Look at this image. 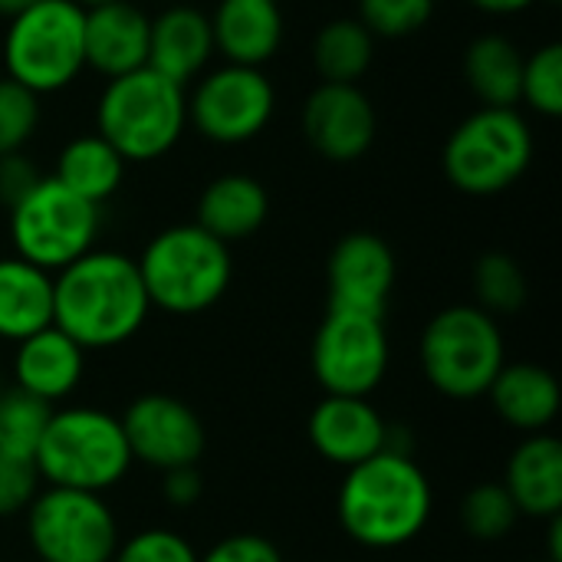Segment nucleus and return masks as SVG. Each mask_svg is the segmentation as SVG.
I'll return each mask as SVG.
<instances>
[{
  "label": "nucleus",
  "instance_id": "16",
  "mask_svg": "<svg viewBox=\"0 0 562 562\" xmlns=\"http://www.w3.org/2000/svg\"><path fill=\"white\" fill-rule=\"evenodd\" d=\"M310 445L339 468H356L389 448V422L369 398L326 395L310 415Z\"/></svg>",
  "mask_w": 562,
  "mask_h": 562
},
{
  "label": "nucleus",
  "instance_id": "23",
  "mask_svg": "<svg viewBox=\"0 0 562 562\" xmlns=\"http://www.w3.org/2000/svg\"><path fill=\"white\" fill-rule=\"evenodd\" d=\"M487 395L501 422L527 435L547 431L560 415V382L550 369L533 362L504 366Z\"/></svg>",
  "mask_w": 562,
  "mask_h": 562
},
{
  "label": "nucleus",
  "instance_id": "35",
  "mask_svg": "<svg viewBox=\"0 0 562 562\" xmlns=\"http://www.w3.org/2000/svg\"><path fill=\"white\" fill-rule=\"evenodd\" d=\"M40 491H43V481L33 461L0 454V517L26 514Z\"/></svg>",
  "mask_w": 562,
  "mask_h": 562
},
{
  "label": "nucleus",
  "instance_id": "44",
  "mask_svg": "<svg viewBox=\"0 0 562 562\" xmlns=\"http://www.w3.org/2000/svg\"><path fill=\"white\" fill-rule=\"evenodd\" d=\"M0 392H3V389H0Z\"/></svg>",
  "mask_w": 562,
  "mask_h": 562
},
{
  "label": "nucleus",
  "instance_id": "9",
  "mask_svg": "<svg viewBox=\"0 0 562 562\" xmlns=\"http://www.w3.org/2000/svg\"><path fill=\"white\" fill-rule=\"evenodd\" d=\"M102 211L63 188L53 175H43L10 207V244L13 254L36 263L46 273H59L99 240Z\"/></svg>",
  "mask_w": 562,
  "mask_h": 562
},
{
  "label": "nucleus",
  "instance_id": "24",
  "mask_svg": "<svg viewBox=\"0 0 562 562\" xmlns=\"http://www.w3.org/2000/svg\"><path fill=\"white\" fill-rule=\"evenodd\" d=\"M53 326V273L23 257H0V342H23Z\"/></svg>",
  "mask_w": 562,
  "mask_h": 562
},
{
  "label": "nucleus",
  "instance_id": "42",
  "mask_svg": "<svg viewBox=\"0 0 562 562\" xmlns=\"http://www.w3.org/2000/svg\"><path fill=\"white\" fill-rule=\"evenodd\" d=\"M72 3H79L82 10H92V7H102V3H112V0H72Z\"/></svg>",
  "mask_w": 562,
  "mask_h": 562
},
{
  "label": "nucleus",
  "instance_id": "29",
  "mask_svg": "<svg viewBox=\"0 0 562 562\" xmlns=\"http://www.w3.org/2000/svg\"><path fill=\"white\" fill-rule=\"evenodd\" d=\"M474 296L491 316L517 313L527 303V277L510 254H484L474 263Z\"/></svg>",
  "mask_w": 562,
  "mask_h": 562
},
{
  "label": "nucleus",
  "instance_id": "26",
  "mask_svg": "<svg viewBox=\"0 0 562 562\" xmlns=\"http://www.w3.org/2000/svg\"><path fill=\"white\" fill-rule=\"evenodd\" d=\"M464 76L481 105L517 109L520 79H524V53L514 40L501 33L477 36L464 53Z\"/></svg>",
  "mask_w": 562,
  "mask_h": 562
},
{
  "label": "nucleus",
  "instance_id": "17",
  "mask_svg": "<svg viewBox=\"0 0 562 562\" xmlns=\"http://www.w3.org/2000/svg\"><path fill=\"white\" fill-rule=\"evenodd\" d=\"M214 56L211 16L191 3H168L148 26V63L155 72L184 86L194 82Z\"/></svg>",
  "mask_w": 562,
  "mask_h": 562
},
{
  "label": "nucleus",
  "instance_id": "5",
  "mask_svg": "<svg viewBox=\"0 0 562 562\" xmlns=\"http://www.w3.org/2000/svg\"><path fill=\"white\" fill-rule=\"evenodd\" d=\"M46 487L105 494L119 487L132 468L122 422L92 405L53 408L33 458Z\"/></svg>",
  "mask_w": 562,
  "mask_h": 562
},
{
  "label": "nucleus",
  "instance_id": "36",
  "mask_svg": "<svg viewBox=\"0 0 562 562\" xmlns=\"http://www.w3.org/2000/svg\"><path fill=\"white\" fill-rule=\"evenodd\" d=\"M201 562H283L280 550L273 547V540L260 537V533H231L224 540H217Z\"/></svg>",
  "mask_w": 562,
  "mask_h": 562
},
{
  "label": "nucleus",
  "instance_id": "43",
  "mask_svg": "<svg viewBox=\"0 0 562 562\" xmlns=\"http://www.w3.org/2000/svg\"><path fill=\"white\" fill-rule=\"evenodd\" d=\"M550 3H557V0H550Z\"/></svg>",
  "mask_w": 562,
  "mask_h": 562
},
{
  "label": "nucleus",
  "instance_id": "46",
  "mask_svg": "<svg viewBox=\"0 0 562 562\" xmlns=\"http://www.w3.org/2000/svg\"><path fill=\"white\" fill-rule=\"evenodd\" d=\"M543 562H547V560H543Z\"/></svg>",
  "mask_w": 562,
  "mask_h": 562
},
{
  "label": "nucleus",
  "instance_id": "37",
  "mask_svg": "<svg viewBox=\"0 0 562 562\" xmlns=\"http://www.w3.org/2000/svg\"><path fill=\"white\" fill-rule=\"evenodd\" d=\"M43 175L36 171V165L23 155V151H13V155H3L0 158V204L10 211Z\"/></svg>",
  "mask_w": 562,
  "mask_h": 562
},
{
  "label": "nucleus",
  "instance_id": "28",
  "mask_svg": "<svg viewBox=\"0 0 562 562\" xmlns=\"http://www.w3.org/2000/svg\"><path fill=\"white\" fill-rule=\"evenodd\" d=\"M49 415H53V405L20 389L0 392V454L33 461L40 438L49 425Z\"/></svg>",
  "mask_w": 562,
  "mask_h": 562
},
{
  "label": "nucleus",
  "instance_id": "39",
  "mask_svg": "<svg viewBox=\"0 0 562 562\" xmlns=\"http://www.w3.org/2000/svg\"><path fill=\"white\" fill-rule=\"evenodd\" d=\"M468 3L484 10V13H494V16H510V13H524L537 0H468Z\"/></svg>",
  "mask_w": 562,
  "mask_h": 562
},
{
  "label": "nucleus",
  "instance_id": "20",
  "mask_svg": "<svg viewBox=\"0 0 562 562\" xmlns=\"http://www.w3.org/2000/svg\"><path fill=\"white\" fill-rule=\"evenodd\" d=\"M82 375H86V349L76 339H69L63 329L46 326L36 336L16 342L13 379L20 392L46 405H56L79 389Z\"/></svg>",
  "mask_w": 562,
  "mask_h": 562
},
{
  "label": "nucleus",
  "instance_id": "27",
  "mask_svg": "<svg viewBox=\"0 0 562 562\" xmlns=\"http://www.w3.org/2000/svg\"><path fill=\"white\" fill-rule=\"evenodd\" d=\"M375 56V36L359 16H336L313 36V66L323 82H356L369 72Z\"/></svg>",
  "mask_w": 562,
  "mask_h": 562
},
{
  "label": "nucleus",
  "instance_id": "40",
  "mask_svg": "<svg viewBox=\"0 0 562 562\" xmlns=\"http://www.w3.org/2000/svg\"><path fill=\"white\" fill-rule=\"evenodd\" d=\"M547 543H550V557H547V562H562V517H550Z\"/></svg>",
  "mask_w": 562,
  "mask_h": 562
},
{
  "label": "nucleus",
  "instance_id": "25",
  "mask_svg": "<svg viewBox=\"0 0 562 562\" xmlns=\"http://www.w3.org/2000/svg\"><path fill=\"white\" fill-rule=\"evenodd\" d=\"M125 165L128 161L99 132H92V135H76L59 148L53 178L72 194H79L82 201L102 207L122 188Z\"/></svg>",
  "mask_w": 562,
  "mask_h": 562
},
{
  "label": "nucleus",
  "instance_id": "21",
  "mask_svg": "<svg viewBox=\"0 0 562 562\" xmlns=\"http://www.w3.org/2000/svg\"><path fill=\"white\" fill-rule=\"evenodd\" d=\"M504 491L517 504L520 517H560L562 510V445L540 431L527 435L507 461Z\"/></svg>",
  "mask_w": 562,
  "mask_h": 562
},
{
  "label": "nucleus",
  "instance_id": "4",
  "mask_svg": "<svg viewBox=\"0 0 562 562\" xmlns=\"http://www.w3.org/2000/svg\"><path fill=\"white\" fill-rule=\"evenodd\" d=\"M188 128V89L168 76L142 66L135 72L105 79L95 102V132L125 161L165 158Z\"/></svg>",
  "mask_w": 562,
  "mask_h": 562
},
{
  "label": "nucleus",
  "instance_id": "13",
  "mask_svg": "<svg viewBox=\"0 0 562 562\" xmlns=\"http://www.w3.org/2000/svg\"><path fill=\"white\" fill-rule=\"evenodd\" d=\"M119 422L132 461H142L161 474L175 468H194L207 445L204 425L194 408L165 392L138 395Z\"/></svg>",
  "mask_w": 562,
  "mask_h": 562
},
{
  "label": "nucleus",
  "instance_id": "11",
  "mask_svg": "<svg viewBox=\"0 0 562 562\" xmlns=\"http://www.w3.org/2000/svg\"><path fill=\"white\" fill-rule=\"evenodd\" d=\"M392 346L385 319L356 310H329L313 336V375L326 395L369 398L389 372Z\"/></svg>",
  "mask_w": 562,
  "mask_h": 562
},
{
  "label": "nucleus",
  "instance_id": "32",
  "mask_svg": "<svg viewBox=\"0 0 562 562\" xmlns=\"http://www.w3.org/2000/svg\"><path fill=\"white\" fill-rule=\"evenodd\" d=\"M435 3L438 0H359V23L372 36L402 40L431 20Z\"/></svg>",
  "mask_w": 562,
  "mask_h": 562
},
{
  "label": "nucleus",
  "instance_id": "41",
  "mask_svg": "<svg viewBox=\"0 0 562 562\" xmlns=\"http://www.w3.org/2000/svg\"><path fill=\"white\" fill-rule=\"evenodd\" d=\"M36 0H0V16L3 20H10V16H16V13H23L26 7H33Z\"/></svg>",
  "mask_w": 562,
  "mask_h": 562
},
{
  "label": "nucleus",
  "instance_id": "22",
  "mask_svg": "<svg viewBox=\"0 0 562 562\" xmlns=\"http://www.w3.org/2000/svg\"><path fill=\"white\" fill-rule=\"evenodd\" d=\"M270 214L267 188L240 171L217 175L198 198V227H204L211 237L234 244L254 237Z\"/></svg>",
  "mask_w": 562,
  "mask_h": 562
},
{
  "label": "nucleus",
  "instance_id": "8",
  "mask_svg": "<svg viewBox=\"0 0 562 562\" xmlns=\"http://www.w3.org/2000/svg\"><path fill=\"white\" fill-rule=\"evenodd\" d=\"M422 372L448 398L471 402L487 395L507 366V346L497 319L481 306H448L422 333Z\"/></svg>",
  "mask_w": 562,
  "mask_h": 562
},
{
  "label": "nucleus",
  "instance_id": "15",
  "mask_svg": "<svg viewBox=\"0 0 562 562\" xmlns=\"http://www.w3.org/2000/svg\"><path fill=\"white\" fill-rule=\"evenodd\" d=\"M329 310H356L385 316L389 293L395 286V257L379 234H346L326 263Z\"/></svg>",
  "mask_w": 562,
  "mask_h": 562
},
{
  "label": "nucleus",
  "instance_id": "14",
  "mask_svg": "<svg viewBox=\"0 0 562 562\" xmlns=\"http://www.w3.org/2000/svg\"><path fill=\"white\" fill-rule=\"evenodd\" d=\"M303 135L323 158L356 161L379 135L375 105L356 82H319L303 102Z\"/></svg>",
  "mask_w": 562,
  "mask_h": 562
},
{
  "label": "nucleus",
  "instance_id": "7",
  "mask_svg": "<svg viewBox=\"0 0 562 562\" xmlns=\"http://www.w3.org/2000/svg\"><path fill=\"white\" fill-rule=\"evenodd\" d=\"M533 161V128L517 109L481 105L445 142V178L474 198L514 188Z\"/></svg>",
  "mask_w": 562,
  "mask_h": 562
},
{
  "label": "nucleus",
  "instance_id": "6",
  "mask_svg": "<svg viewBox=\"0 0 562 562\" xmlns=\"http://www.w3.org/2000/svg\"><path fill=\"white\" fill-rule=\"evenodd\" d=\"M3 69L40 99L69 89L86 69V10L72 0H36L10 16Z\"/></svg>",
  "mask_w": 562,
  "mask_h": 562
},
{
  "label": "nucleus",
  "instance_id": "3",
  "mask_svg": "<svg viewBox=\"0 0 562 562\" xmlns=\"http://www.w3.org/2000/svg\"><path fill=\"white\" fill-rule=\"evenodd\" d=\"M151 310L171 316H198L217 306L231 286V247L198 224L158 231L135 260Z\"/></svg>",
  "mask_w": 562,
  "mask_h": 562
},
{
  "label": "nucleus",
  "instance_id": "2",
  "mask_svg": "<svg viewBox=\"0 0 562 562\" xmlns=\"http://www.w3.org/2000/svg\"><path fill=\"white\" fill-rule=\"evenodd\" d=\"M435 491L408 451H379L346 471L336 514L346 537L369 550H398L431 520Z\"/></svg>",
  "mask_w": 562,
  "mask_h": 562
},
{
  "label": "nucleus",
  "instance_id": "31",
  "mask_svg": "<svg viewBox=\"0 0 562 562\" xmlns=\"http://www.w3.org/2000/svg\"><path fill=\"white\" fill-rule=\"evenodd\" d=\"M520 99L547 115H562V46L547 43L533 56H524V79H520Z\"/></svg>",
  "mask_w": 562,
  "mask_h": 562
},
{
  "label": "nucleus",
  "instance_id": "30",
  "mask_svg": "<svg viewBox=\"0 0 562 562\" xmlns=\"http://www.w3.org/2000/svg\"><path fill=\"white\" fill-rule=\"evenodd\" d=\"M517 520H520V510L504 491V484H477L461 504V524L481 543L504 540L517 527Z\"/></svg>",
  "mask_w": 562,
  "mask_h": 562
},
{
  "label": "nucleus",
  "instance_id": "34",
  "mask_svg": "<svg viewBox=\"0 0 562 562\" xmlns=\"http://www.w3.org/2000/svg\"><path fill=\"white\" fill-rule=\"evenodd\" d=\"M112 562H201V553L175 530L151 527L128 540H119Z\"/></svg>",
  "mask_w": 562,
  "mask_h": 562
},
{
  "label": "nucleus",
  "instance_id": "19",
  "mask_svg": "<svg viewBox=\"0 0 562 562\" xmlns=\"http://www.w3.org/2000/svg\"><path fill=\"white\" fill-rule=\"evenodd\" d=\"M151 16L132 0L86 10V66L105 79L135 72L148 63Z\"/></svg>",
  "mask_w": 562,
  "mask_h": 562
},
{
  "label": "nucleus",
  "instance_id": "18",
  "mask_svg": "<svg viewBox=\"0 0 562 562\" xmlns=\"http://www.w3.org/2000/svg\"><path fill=\"white\" fill-rule=\"evenodd\" d=\"M211 16L214 53L234 66L270 63L283 46V10L280 0H217Z\"/></svg>",
  "mask_w": 562,
  "mask_h": 562
},
{
  "label": "nucleus",
  "instance_id": "45",
  "mask_svg": "<svg viewBox=\"0 0 562 562\" xmlns=\"http://www.w3.org/2000/svg\"><path fill=\"white\" fill-rule=\"evenodd\" d=\"M175 3H178V0H175Z\"/></svg>",
  "mask_w": 562,
  "mask_h": 562
},
{
  "label": "nucleus",
  "instance_id": "38",
  "mask_svg": "<svg viewBox=\"0 0 562 562\" xmlns=\"http://www.w3.org/2000/svg\"><path fill=\"white\" fill-rule=\"evenodd\" d=\"M201 491H204V481L198 474V464L194 468H175V471H165V481H161V497L178 507V510H188L201 501Z\"/></svg>",
  "mask_w": 562,
  "mask_h": 562
},
{
  "label": "nucleus",
  "instance_id": "1",
  "mask_svg": "<svg viewBox=\"0 0 562 562\" xmlns=\"http://www.w3.org/2000/svg\"><path fill=\"white\" fill-rule=\"evenodd\" d=\"M151 313L138 263L119 250H89L53 273V326L86 352L115 349L142 333Z\"/></svg>",
  "mask_w": 562,
  "mask_h": 562
},
{
  "label": "nucleus",
  "instance_id": "12",
  "mask_svg": "<svg viewBox=\"0 0 562 562\" xmlns=\"http://www.w3.org/2000/svg\"><path fill=\"white\" fill-rule=\"evenodd\" d=\"M277 112V89L257 66L224 63L198 76L188 95V122L214 145L254 142Z\"/></svg>",
  "mask_w": 562,
  "mask_h": 562
},
{
  "label": "nucleus",
  "instance_id": "10",
  "mask_svg": "<svg viewBox=\"0 0 562 562\" xmlns=\"http://www.w3.org/2000/svg\"><path fill=\"white\" fill-rule=\"evenodd\" d=\"M26 537L40 562H112L119 520L102 494L43 487L26 510Z\"/></svg>",
  "mask_w": 562,
  "mask_h": 562
},
{
  "label": "nucleus",
  "instance_id": "33",
  "mask_svg": "<svg viewBox=\"0 0 562 562\" xmlns=\"http://www.w3.org/2000/svg\"><path fill=\"white\" fill-rule=\"evenodd\" d=\"M40 128V95L13 79H0V158L23 151Z\"/></svg>",
  "mask_w": 562,
  "mask_h": 562
}]
</instances>
